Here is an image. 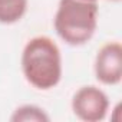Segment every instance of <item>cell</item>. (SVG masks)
<instances>
[{
	"label": "cell",
	"mask_w": 122,
	"mask_h": 122,
	"mask_svg": "<svg viewBox=\"0 0 122 122\" xmlns=\"http://www.w3.org/2000/svg\"><path fill=\"white\" fill-rule=\"evenodd\" d=\"M22 69L26 81L39 91H49L62 79V56L49 36L32 37L22 53Z\"/></svg>",
	"instance_id": "obj_1"
},
{
	"label": "cell",
	"mask_w": 122,
	"mask_h": 122,
	"mask_svg": "<svg viewBox=\"0 0 122 122\" xmlns=\"http://www.w3.org/2000/svg\"><path fill=\"white\" fill-rule=\"evenodd\" d=\"M98 12L96 2L59 0L53 22L57 36L71 46L88 43L98 26Z\"/></svg>",
	"instance_id": "obj_2"
},
{
	"label": "cell",
	"mask_w": 122,
	"mask_h": 122,
	"mask_svg": "<svg viewBox=\"0 0 122 122\" xmlns=\"http://www.w3.org/2000/svg\"><path fill=\"white\" fill-rule=\"evenodd\" d=\"M109 109L106 93L96 86H82L72 98V111L81 121L99 122L105 119Z\"/></svg>",
	"instance_id": "obj_3"
},
{
	"label": "cell",
	"mask_w": 122,
	"mask_h": 122,
	"mask_svg": "<svg viewBox=\"0 0 122 122\" xmlns=\"http://www.w3.org/2000/svg\"><path fill=\"white\" fill-rule=\"evenodd\" d=\"M95 76L103 85H118L122 81V46L119 42L103 45L95 57Z\"/></svg>",
	"instance_id": "obj_4"
},
{
	"label": "cell",
	"mask_w": 122,
	"mask_h": 122,
	"mask_svg": "<svg viewBox=\"0 0 122 122\" xmlns=\"http://www.w3.org/2000/svg\"><path fill=\"white\" fill-rule=\"evenodd\" d=\"M27 10V0H0V23L13 25Z\"/></svg>",
	"instance_id": "obj_5"
},
{
	"label": "cell",
	"mask_w": 122,
	"mask_h": 122,
	"mask_svg": "<svg viewBox=\"0 0 122 122\" xmlns=\"http://www.w3.org/2000/svg\"><path fill=\"white\" fill-rule=\"evenodd\" d=\"M13 122H29V121H35V122H47L50 118L49 115L39 106L36 105H23V106H19L12 118H10Z\"/></svg>",
	"instance_id": "obj_6"
},
{
	"label": "cell",
	"mask_w": 122,
	"mask_h": 122,
	"mask_svg": "<svg viewBox=\"0 0 122 122\" xmlns=\"http://www.w3.org/2000/svg\"><path fill=\"white\" fill-rule=\"evenodd\" d=\"M83 2H98V0H83Z\"/></svg>",
	"instance_id": "obj_7"
},
{
	"label": "cell",
	"mask_w": 122,
	"mask_h": 122,
	"mask_svg": "<svg viewBox=\"0 0 122 122\" xmlns=\"http://www.w3.org/2000/svg\"><path fill=\"white\" fill-rule=\"evenodd\" d=\"M112 2H119V0H112Z\"/></svg>",
	"instance_id": "obj_8"
}]
</instances>
